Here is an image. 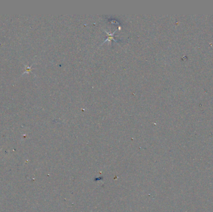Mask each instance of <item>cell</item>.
<instances>
[{
	"instance_id": "obj_1",
	"label": "cell",
	"mask_w": 213,
	"mask_h": 212,
	"mask_svg": "<svg viewBox=\"0 0 213 212\" xmlns=\"http://www.w3.org/2000/svg\"><path fill=\"white\" fill-rule=\"evenodd\" d=\"M115 32H113V33H112V34H109L108 32H107V34H108V35H109V37L107 38V39L105 41H111V40H114V39H113V34H114ZM115 41V40H114Z\"/></svg>"
}]
</instances>
